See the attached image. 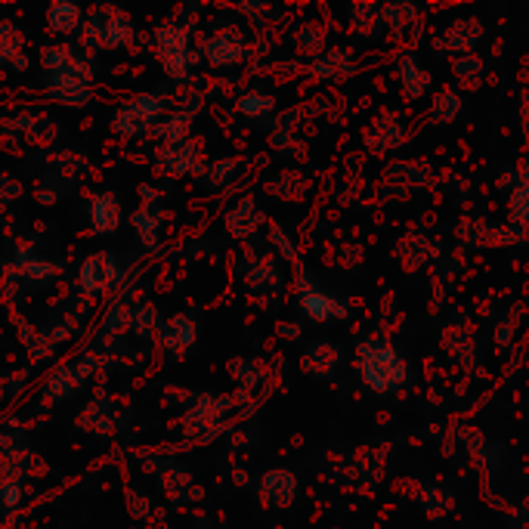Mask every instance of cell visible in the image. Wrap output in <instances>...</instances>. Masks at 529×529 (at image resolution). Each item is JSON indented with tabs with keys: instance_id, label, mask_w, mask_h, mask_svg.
Here are the masks:
<instances>
[{
	"instance_id": "5",
	"label": "cell",
	"mask_w": 529,
	"mask_h": 529,
	"mask_svg": "<svg viewBox=\"0 0 529 529\" xmlns=\"http://www.w3.org/2000/svg\"><path fill=\"white\" fill-rule=\"evenodd\" d=\"M106 263H109V257H90L84 267H81V285H84V291H99V288H106Z\"/></svg>"
},
{
	"instance_id": "4",
	"label": "cell",
	"mask_w": 529,
	"mask_h": 529,
	"mask_svg": "<svg viewBox=\"0 0 529 529\" xmlns=\"http://www.w3.org/2000/svg\"><path fill=\"white\" fill-rule=\"evenodd\" d=\"M47 19H50V28H53V31H62V35H65V31L81 28V10L72 7V4H56V7H50Z\"/></svg>"
},
{
	"instance_id": "2",
	"label": "cell",
	"mask_w": 529,
	"mask_h": 529,
	"mask_svg": "<svg viewBox=\"0 0 529 529\" xmlns=\"http://www.w3.org/2000/svg\"><path fill=\"white\" fill-rule=\"evenodd\" d=\"M158 115V103L155 96H134L130 103H124L115 115V127L124 130V134H140L146 130Z\"/></svg>"
},
{
	"instance_id": "1",
	"label": "cell",
	"mask_w": 529,
	"mask_h": 529,
	"mask_svg": "<svg viewBox=\"0 0 529 529\" xmlns=\"http://www.w3.org/2000/svg\"><path fill=\"white\" fill-rule=\"evenodd\" d=\"M362 375H366V381L375 390H393L396 384L406 378L400 356H396L387 344H381V350H378L375 359L369 353H362Z\"/></svg>"
},
{
	"instance_id": "6",
	"label": "cell",
	"mask_w": 529,
	"mask_h": 529,
	"mask_svg": "<svg viewBox=\"0 0 529 529\" xmlns=\"http://www.w3.org/2000/svg\"><path fill=\"white\" fill-rule=\"evenodd\" d=\"M301 304H304V310H307L310 316H316V319H325L328 310L335 307L332 301H325V294H319V291H310V301H301Z\"/></svg>"
},
{
	"instance_id": "3",
	"label": "cell",
	"mask_w": 529,
	"mask_h": 529,
	"mask_svg": "<svg viewBox=\"0 0 529 529\" xmlns=\"http://www.w3.org/2000/svg\"><path fill=\"white\" fill-rule=\"evenodd\" d=\"M121 223V208L115 195H96L90 202V226L96 233H112Z\"/></svg>"
}]
</instances>
